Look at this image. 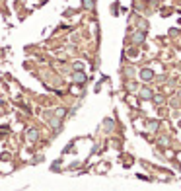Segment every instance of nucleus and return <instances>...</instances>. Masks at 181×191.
Returning <instances> with one entry per match:
<instances>
[{"label": "nucleus", "instance_id": "obj_1", "mask_svg": "<svg viewBox=\"0 0 181 191\" xmlns=\"http://www.w3.org/2000/svg\"><path fill=\"white\" fill-rule=\"evenodd\" d=\"M27 138H29V140H35V138H37V131H35V129H31V131L27 133Z\"/></svg>", "mask_w": 181, "mask_h": 191}, {"label": "nucleus", "instance_id": "obj_2", "mask_svg": "<svg viewBox=\"0 0 181 191\" xmlns=\"http://www.w3.org/2000/svg\"><path fill=\"white\" fill-rule=\"evenodd\" d=\"M74 80L76 82H84V74H74Z\"/></svg>", "mask_w": 181, "mask_h": 191}, {"label": "nucleus", "instance_id": "obj_3", "mask_svg": "<svg viewBox=\"0 0 181 191\" xmlns=\"http://www.w3.org/2000/svg\"><path fill=\"white\" fill-rule=\"evenodd\" d=\"M84 6H86V8H92V6H94V2H92V0H84Z\"/></svg>", "mask_w": 181, "mask_h": 191}]
</instances>
